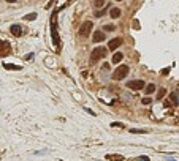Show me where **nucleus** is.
<instances>
[{
    "instance_id": "15",
    "label": "nucleus",
    "mask_w": 179,
    "mask_h": 161,
    "mask_svg": "<svg viewBox=\"0 0 179 161\" xmlns=\"http://www.w3.org/2000/svg\"><path fill=\"white\" fill-rule=\"evenodd\" d=\"M94 7H95V8L105 7V0H95V2H94Z\"/></svg>"
},
{
    "instance_id": "23",
    "label": "nucleus",
    "mask_w": 179,
    "mask_h": 161,
    "mask_svg": "<svg viewBox=\"0 0 179 161\" xmlns=\"http://www.w3.org/2000/svg\"><path fill=\"white\" fill-rule=\"evenodd\" d=\"M101 70H103V71H108V70H109V65H108V63H105L103 67H101Z\"/></svg>"
},
{
    "instance_id": "7",
    "label": "nucleus",
    "mask_w": 179,
    "mask_h": 161,
    "mask_svg": "<svg viewBox=\"0 0 179 161\" xmlns=\"http://www.w3.org/2000/svg\"><path fill=\"white\" fill-rule=\"evenodd\" d=\"M10 32H11V35H13V37H21V35L24 33L22 32V27L21 26H19V24H13V26L11 27H10Z\"/></svg>"
},
{
    "instance_id": "4",
    "label": "nucleus",
    "mask_w": 179,
    "mask_h": 161,
    "mask_svg": "<svg viewBox=\"0 0 179 161\" xmlns=\"http://www.w3.org/2000/svg\"><path fill=\"white\" fill-rule=\"evenodd\" d=\"M53 41L55 44V48H60V38H59V35H57V27H55V13L53 14Z\"/></svg>"
},
{
    "instance_id": "3",
    "label": "nucleus",
    "mask_w": 179,
    "mask_h": 161,
    "mask_svg": "<svg viewBox=\"0 0 179 161\" xmlns=\"http://www.w3.org/2000/svg\"><path fill=\"white\" fill-rule=\"evenodd\" d=\"M92 27H94V24H92V21H86V22H83V26L79 27V35L81 37H89L90 35V32H92Z\"/></svg>"
},
{
    "instance_id": "9",
    "label": "nucleus",
    "mask_w": 179,
    "mask_h": 161,
    "mask_svg": "<svg viewBox=\"0 0 179 161\" xmlns=\"http://www.w3.org/2000/svg\"><path fill=\"white\" fill-rule=\"evenodd\" d=\"M124 43V40L122 38H114V40H111L109 44H108V49H111V51H114V49H117L121 46V44Z\"/></svg>"
},
{
    "instance_id": "10",
    "label": "nucleus",
    "mask_w": 179,
    "mask_h": 161,
    "mask_svg": "<svg viewBox=\"0 0 179 161\" xmlns=\"http://www.w3.org/2000/svg\"><path fill=\"white\" fill-rule=\"evenodd\" d=\"M122 59H124V54H122V52H116L114 55H112V63H121L122 62Z\"/></svg>"
},
{
    "instance_id": "16",
    "label": "nucleus",
    "mask_w": 179,
    "mask_h": 161,
    "mask_svg": "<svg viewBox=\"0 0 179 161\" xmlns=\"http://www.w3.org/2000/svg\"><path fill=\"white\" fill-rule=\"evenodd\" d=\"M3 67L7 68V70H16V71H18V70H21V67H18V65H8V63H5Z\"/></svg>"
},
{
    "instance_id": "24",
    "label": "nucleus",
    "mask_w": 179,
    "mask_h": 161,
    "mask_svg": "<svg viewBox=\"0 0 179 161\" xmlns=\"http://www.w3.org/2000/svg\"><path fill=\"white\" fill-rule=\"evenodd\" d=\"M7 2H8V3H14L16 0H7Z\"/></svg>"
},
{
    "instance_id": "18",
    "label": "nucleus",
    "mask_w": 179,
    "mask_h": 161,
    "mask_svg": "<svg viewBox=\"0 0 179 161\" xmlns=\"http://www.w3.org/2000/svg\"><path fill=\"white\" fill-rule=\"evenodd\" d=\"M108 160H117V161H121V160H124L121 157V155H108V157H106Z\"/></svg>"
},
{
    "instance_id": "8",
    "label": "nucleus",
    "mask_w": 179,
    "mask_h": 161,
    "mask_svg": "<svg viewBox=\"0 0 179 161\" xmlns=\"http://www.w3.org/2000/svg\"><path fill=\"white\" fill-rule=\"evenodd\" d=\"M92 40H94V43H101L105 40V32H101V30H95L94 35H92Z\"/></svg>"
},
{
    "instance_id": "20",
    "label": "nucleus",
    "mask_w": 179,
    "mask_h": 161,
    "mask_svg": "<svg viewBox=\"0 0 179 161\" xmlns=\"http://www.w3.org/2000/svg\"><path fill=\"white\" fill-rule=\"evenodd\" d=\"M130 133L138 134V133H147V131H146V130H135V128H133V130H130Z\"/></svg>"
},
{
    "instance_id": "2",
    "label": "nucleus",
    "mask_w": 179,
    "mask_h": 161,
    "mask_svg": "<svg viewBox=\"0 0 179 161\" xmlns=\"http://www.w3.org/2000/svg\"><path fill=\"white\" fill-rule=\"evenodd\" d=\"M127 74H129V67H127V65H121V67H117V70L112 73V79L114 80H122Z\"/></svg>"
},
{
    "instance_id": "11",
    "label": "nucleus",
    "mask_w": 179,
    "mask_h": 161,
    "mask_svg": "<svg viewBox=\"0 0 179 161\" xmlns=\"http://www.w3.org/2000/svg\"><path fill=\"white\" fill-rule=\"evenodd\" d=\"M109 16H111L112 19H117V18L121 16V10H119V8H112L111 11H109Z\"/></svg>"
},
{
    "instance_id": "12",
    "label": "nucleus",
    "mask_w": 179,
    "mask_h": 161,
    "mask_svg": "<svg viewBox=\"0 0 179 161\" xmlns=\"http://www.w3.org/2000/svg\"><path fill=\"white\" fill-rule=\"evenodd\" d=\"M25 21H33V19H37V13H30V14H25L24 16Z\"/></svg>"
},
{
    "instance_id": "1",
    "label": "nucleus",
    "mask_w": 179,
    "mask_h": 161,
    "mask_svg": "<svg viewBox=\"0 0 179 161\" xmlns=\"http://www.w3.org/2000/svg\"><path fill=\"white\" fill-rule=\"evenodd\" d=\"M106 52H108L106 48H101V46L95 48L94 51H92V54H90V63H95V62H98L100 59H103L106 55Z\"/></svg>"
},
{
    "instance_id": "5",
    "label": "nucleus",
    "mask_w": 179,
    "mask_h": 161,
    "mask_svg": "<svg viewBox=\"0 0 179 161\" xmlns=\"http://www.w3.org/2000/svg\"><path fill=\"white\" fill-rule=\"evenodd\" d=\"M10 52H11L10 43L8 41H2V40H0V57H7Z\"/></svg>"
},
{
    "instance_id": "19",
    "label": "nucleus",
    "mask_w": 179,
    "mask_h": 161,
    "mask_svg": "<svg viewBox=\"0 0 179 161\" xmlns=\"http://www.w3.org/2000/svg\"><path fill=\"white\" fill-rule=\"evenodd\" d=\"M103 30H106V32H112V30H114V26H112V24H108V26L103 27Z\"/></svg>"
},
{
    "instance_id": "6",
    "label": "nucleus",
    "mask_w": 179,
    "mask_h": 161,
    "mask_svg": "<svg viewBox=\"0 0 179 161\" xmlns=\"http://www.w3.org/2000/svg\"><path fill=\"white\" fill-rule=\"evenodd\" d=\"M127 87L132 89V90H140L144 87V80H141V79H136V80H129L127 82Z\"/></svg>"
},
{
    "instance_id": "25",
    "label": "nucleus",
    "mask_w": 179,
    "mask_h": 161,
    "mask_svg": "<svg viewBox=\"0 0 179 161\" xmlns=\"http://www.w3.org/2000/svg\"><path fill=\"white\" fill-rule=\"evenodd\" d=\"M117 2H121V0H117Z\"/></svg>"
},
{
    "instance_id": "13",
    "label": "nucleus",
    "mask_w": 179,
    "mask_h": 161,
    "mask_svg": "<svg viewBox=\"0 0 179 161\" xmlns=\"http://www.w3.org/2000/svg\"><path fill=\"white\" fill-rule=\"evenodd\" d=\"M170 100H171V104H173V106H178V97H176V93H171V95H170Z\"/></svg>"
},
{
    "instance_id": "17",
    "label": "nucleus",
    "mask_w": 179,
    "mask_h": 161,
    "mask_svg": "<svg viewBox=\"0 0 179 161\" xmlns=\"http://www.w3.org/2000/svg\"><path fill=\"white\" fill-rule=\"evenodd\" d=\"M165 93H166V90L165 89H160V90H158V93H157V100H162L163 97H165Z\"/></svg>"
},
{
    "instance_id": "14",
    "label": "nucleus",
    "mask_w": 179,
    "mask_h": 161,
    "mask_svg": "<svg viewBox=\"0 0 179 161\" xmlns=\"http://www.w3.org/2000/svg\"><path fill=\"white\" fill-rule=\"evenodd\" d=\"M154 90H155V85L154 84L146 85V93H154Z\"/></svg>"
},
{
    "instance_id": "21",
    "label": "nucleus",
    "mask_w": 179,
    "mask_h": 161,
    "mask_svg": "<svg viewBox=\"0 0 179 161\" xmlns=\"http://www.w3.org/2000/svg\"><path fill=\"white\" fill-rule=\"evenodd\" d=\"M143 104H151V98H143Z\"/></svg>"
},
{
    "instance_id": "22",
    "label": "nucleus",
    "mask_w": 179,
    "mask_h": 161,
    "mask_svg": "<svg viewBox=\"0 0 179 161\" xmlns=\"http://www.w3.org/2000/svg\"><path fill=\"white\" fill-rule=\"evenodd\" d=\"M103 14H105V11H97V13H95V18H101Z\"/></svg>"
}]
</instances>
